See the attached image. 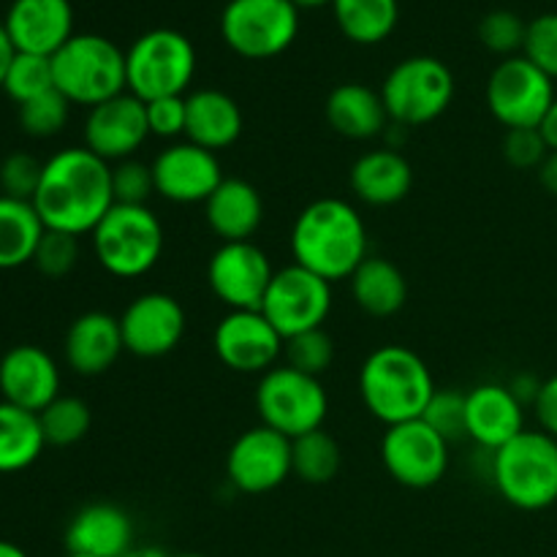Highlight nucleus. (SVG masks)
Instances as JSON below:
<instances>
[{
  "label": "nucleus",
  "mask_w": 557,
  "mask_h": 557,
  "mask_svg": "<svg viewBox=\"0 0 557 557\" xmlns=\"http://www.w3.org/2000/svg\"><path fill=\"white\" fill-rule=\"evenodd\" d=\"M38 218L52 232L82 237L92 234L114 207L112 163L92 156L87 147H65L44 161L41 185L33 196Z\"/></svg>",
  "instance_id": "f257e3e1"
},
{
  "label": "nucleus",
  "mask_w": 557,
  "mask_h": 557,
  "mask_svg": "<svg viewBox=\"0 0 557 557\" xmlns=\"http://www.w3.org/2000/svg\"><path fill=\"white\" fill-rule=\"evenodd\" d=\"M294 264L324 281L337 283L354 275L368 259V226L354 205L337 196L315 199L292 226Z\"/></svg>",
  "instance_id": "f03ea898"
},
{
  "label": "nucleus",
  "mask_w": 557,
  "mask_h": 557,
  "mask_svg": "<svg viewBox=\"0 0 557 557\" xmlns=\"http://www.w3.org/2000/svg\"><path fill=\"white\" fill-rule=\"evenodd\" d=\"M433 395L435 381L428 362L397 343L375 348L359 370V397L386 428L422 419Z\"/></svg>",
  "instance_id": "7ed1b4c3"
},
{
  "label": "nucleus",
  "mask_w": 557,
  "mask_h": 557,
  "mask_svg": "<svg viewBox=\"0 0 557 557\" xmlns=\"http://www.w3.org/2000/svg\"><path fill=\"white\" fill-rule=\"evenodd\" d=\"M54 90L76 107H98L128 90L125 52L107 36L74 33L63 49L52 54Z\"/></svg>",
  "instance_id": "20e7f679"
},
{
  "label": "nucleus",
  "mask_w": 557,
  "mask_h": 557,
  "mask_svg": "<svg viewBox=\"0 0 557 557\" xmlns=\"http://www.w3.org/2000/svg\"><path fill=\"white\" fill-rule=\"evenodd\" d=\"M493 482L515 509H549L557 504V438L544 430H522L493 451Z\"/></svg>",
  "instance_id": "39448f33"
},
{
  "label": "nucleus",
  "mask_w": 557,
  "mask_h": 557,
  "mask_svg": "<svg viewBox=\"0 0 557 557\" xmlns=\"http://www.w3.org/2000/svg\"><path fill=\"white\" fill-rule=\"evenodd\" d=\"M90 237L98 264L120 281L147 275L163 253V226L150 207L114 205Z\"/></svg>",
  "instance_id": "423d86ee"
},
{
  "label": "nucleus",
  "mask_w": 557,
  "mask_h": 557,
  "mask_svg": "<svg viewBox=\"0 0 557 557\" xmlns=\"http://www.w3.org/2000/svg\"><path fill=\"white\" fill-rule=\"evenodd\" d=\"M128 92L141 101L185 96L196 76V49L188 36L172 27L147 30L125 52Z\"/></svg>",
  "instance_id": "0eeeda50"
},
{
  "label": "nucleus",
  "mask_w": 557,
  "mask_h": 557,
  "mask_svg": "<svg viewBox=\"0 0 557 557\" xmlns=\"http://www.w3.org/2000/svg\"><path fill=\"white\" fill-rule=\"evenodd\" d=\"M381 98L392 123L400 128H419L438 120L451 107L455 74L444 60L413 54L386 74Z\"/></svg>",
  "instance_id": "6e6552de"
},
{
  "label": "nucleus",
  "mask_w": 557,
  "mask_h": 557,
  "mask_svg": "<svg viewBox=\"0 0 557 557\" xmlns=\"http://www.w3.org/2000/svg\"><path fill=\"white\" fill-rule=\"evenodd\" d=\"M256 411L261 424L294 441L324 428L330 397L319 379L299 373L288 364H275L259 379Z\"/></svg>",
  "instance_id": "1a4fd4ad"
},
{
  "label": "nucleus",
  "mask_w": 557,
  "mask_h": 557,
  "mask_svg": "<svg viewBox=\"0 0 557 557\" xmlns=\"http://www.w3.org/2000/svg\"><path fill=\"white\" fill-rule=\"evenodd\" d=\"M299 33V9L292 0H228L221 36L245 60H270L286 52Z\"/></svg>",
  "instance_id": "9d476101"
},
{
  "label": "nucleus",
  "mask_w": 557,
  "mask_h": 557,
  "mask_svg": "<svg viewBox=\"0 0 557 557\" xmlns=\"http://www.w3.org/2000/svg\"><path fill=\"white\" fill-rule=\"evenodd\" d=\"M487 109L506 131L539 128L555 101V82L525 54L500 60L487 79Z\"/></svg>",
  "instance_id": "9b49d317"
},
{
  "label": "nucleus",
  "mask_w": 557,
  "mask_h": 557,
  "mask_svg": "<svg viewBox=\"0 0 557 557\" xmlns=\"http://www.w3.org/2000/svg\"><path fill=\"white\" fill-rule=\"evenodd\" d=\"M332 310V283L313 275L299 264H288L275 270L270 288L261 302V313L267 315L283 341L302 332L321 330Z\"/></svg>",
  "instance_id": "f8f14e48"
},
{
  "label": "nucleus",
  "mask_w": 557,
  "mask_h": 557,
  "mask_svg": "<svg viewBox=\"0 0 557 557\" xmlns=\"http://www.w3.org/2000/svg\"><path fill=\"white\" fill-rule=\"evenodd\" d=\"M449 441L424 419L392 424L381 438V462L397 484L408 490L435 487L449 468Z\"/></svg>",
  "instance_id": "ddd939ff"
},
{
  "label": "nucleus",
  "mask_w": 557,
  "mask_h": 557,
  "mask_svg": "<svg viewBox=\"0 0 557 557\" xmlns=\"http://www.w3.org/2000/svg\"><path fill=\"white\" fill-rule=\"evenodd\" d=\"M292 476V438L267 424L245 430L226 455V479L245 495H264Z\"/></svg>",
  "instance_id": "4468645a"
},
{
  "label": "nucleus",
  "mask_w": 557,
  "mask_h": 557,
  "mask_svg": "<svg viewBox=\"0 0 557 557\" xmlns=\"http://www.w3.org/2000/svg\"><path fill=\"white\" fill-rule=\"evenodd\" d=\"M283 341L261 310H228L212 332L221 364L243 375H264L283 357Z\"/></svg>",
  "instance_id": "2eb2a0df"
},
{
  "label": "nucleus",
  "mask_w": 557,
  "mask_h": 557,
  "mask_svg": "<svg viewBox=\"0 0 557 557\" xmlns=\"http://www.w3.org/2000/svg\"><path fill=\"white\" fill-rule=\"evenodd\" d=\"M272 261L259 245L250 243H221L207 264L210 292L228 310H261L264 294L270 288Z\"/></svg>",
  "instance_id": "dca6fc26"
},
{
  "label": "nucleus",
  "mask_w": 557,
  "mask_h": 557,
  "mask_svg": "<svg viewBox=\"0 0 557 557\" xmlns=\"http://www.w3.org/2000/svg\"><path fill=\"white\" fill-rule=\"evenodd\" d=\"M85 147L107 163H120L134 158L136 150L150 136L147 107L134 92H120L98 107L87 109L85 117Z\"/></svg>",
  "instance_id": "f3484780"
},
{
  "label": "nucleus",
  "mask_w": 557,
  "mask_h": 557,
  "mask_svg": "<svg viewBox=\"0 0 557 557\" xmlns=\"http://www.w3.org/2000/svg\"><path fill=\"white\" fill-rule=\"evenodd\" d=\"M150 166L156 194L172 205H205L223 183V169L215 152L194 141H174L158 152Z\"/></svg>",
  "instance_id": "a211bd4d"
},
{
  "label": "nucleus",
  "mask_w": 557,
  "mask_h": 557,
  "mask_svg": "<svg viewBox=\"0 0 557 557\" xmlns=\"http://www.w3.org/2000/svg\"><path fill=\"white\" fill-rule=\"evenodd\" d=\"M125 351L139 359L172 354L185 335V310L166 292L139 294L120 315Z\"/></svg>",
  "instance_id": "6ab92c4d"
},
{
  "label": "nucleus",
  "mask_w": 557,
  "mask_h": 557,
  "mask_svg": "<svg viewBox=\"0 0 557 557\" xmlns=\"http://www.w3.org/2000/svg\"><path fill=\"white\" fill-rule=\"evenodd\" d=\"M0 397L16 408L41 413L60 397V368L44 348L22 343L0 359Z\"/></svg>",
  "instance_id": "aec40b11"
},
{
  "label": "nucleus",
  "mask_w": 557,
  "mask_h": 557,
  "mask_svg": "<svg viewBox=\"0 0 557 557\" xmlns=\"http://www.w3.org/2000/svg\"><path fill=\"white\" fill-rule=\"evenodd\" d=\"M3 25L16 52L52 58L74 38V9L71 0H14Z\"/></svg>",
  "instance_id": "412c9836"
},
{
  "label": "nucleus",
  "mask_w": 557,
  "mask_h": 557,
  "mask_svg": "<svg viewBox=\"0 0 557 557\" xmlns=\"http://www.w3.org/2000/svg\"><path fill=\"white\" fill-rule=\"evenodd\" d=\"M468 438L487 451H498L525 430V406L504 384H479L466 392Z\"/></svg>",
  "instance_id": "4be33fe9"
},
{
  "label": "nucleus",
  "mask_w": 557,
  "mask_h": 557,
  "mask_svg": "<svg viewBox=\"0 0 557 557\" xmlns=\"http://www.w3.org/2000/svg\"><path fill=\"white\" fill-rule=\"evenodd\" d=\"M125 351L120 319L103 310H87L71 321L63 341V354L76 375H101L112 368Z\"/></svg>",
  "instance_id": "5701e85b"
},
{
  "label": "nucleus",
  "mask_w": 557,
  "mask_h": 557,
  "mask_svg": "<svg viewBox=\"0 0 557 557\" xmlns=\"http://www.w3.org/2000/svg\"><path fill=\"white\" fill-rule=\"evenodd\" d=\"M205 221L221 243H250L264 223L259 188L243 177H223L215 194L205 201Z\"/></svg>",
  "instance_id": "b1692460"
},
{
  "label": "nucleus",
  "mask_w": 557,
  "mask_h": 557,
  "mask_svg": "<svg viewBox=\"0 0 557 557\" xmlns=\"http://www.w3.org/2000/svg\"><path fill=\"white\" fill-rule=\"evenodd\" d=\"M65 549L90 557H123L134 549V522L120 506L90 504L65 528Z\"/></svg>",
  "instance_id": "393cba45"
},
{
  "label": "nucleus",
  "mask_w": 557,
  "mask_h": 557,
  "mask_svg": "<svg viewBox=\"0 0 557 557\" xmlns=\"http://www.w3.org/2000/svg\"><path fill=\"white\" fill-rule=\"evenodd\" d=\"M354 196L370 207L400 205L413 188V166L395 147L370 150L354 161L348 174Z\"/></svg>",
  "instance_id": "a878e982"
},
{
  "label": "nucleus",
  "mask_w": 557,
  "mask_h": 557,
  "mask_svg": "<svg viewBox=\"0 0 557 557\" xmlns=\"http://www.w3.org/2000/svg\"><path fill=\"white\" fill-rule=\"evenodd\" d=\"M185 109H188L185 141H194L218 156L243 136V109L228 92L210 90V87L194 90L190 96H185Z\"/></svg>",
  "instance_id": "bb28decb"
},
{
  "label": "nucleus",
  "mask_w": 557,
  "mask_h": 557,
  "mask_svg": "<svg viewBox=\"0 0 557 557\" xmlns=\"http://www.w3.org/2000/svg\"><path fill=\"white\" fill-rule=\"evenodd\" d=\"M324 114L326 123L337 136H346V139L354 141L375 139V136L386 134V128L392 125L381 90H373L362 82L337 85L326 96Z\"/></svg>",
  "instance_id": "cd10ccee"
},
{
  "label": "nucleus",
  "mask_w": 557,
  "mask_h": 557,
  "mask_svg": "<svg viewBox=\"0 0 557 557\" xmlns=\"http://www.w3.org/2000/svg\"><path fill=\"white\" fill-rule=\"evenodd\" d=\"M348 281H351V297L357 308L373 319H389L406 308V275L400 272V267L392 264L384 256H368Z\"/></svg>",
  "instance_id": "c85d7f7f"
},
{
  "label": "nucleus",
  "mask_w": 557,
  "mask_h": 557,
  "mask_svg": "<svg viewBox=\"0 0 557 557\" xmlns=\"http://www.w3.org/2000/svg\"><path fill=\"white\" fill-rule=\"evenodd\" d=\"M44 232L47 226L38 218L33 201L0 194V270L33 264Z\"/></svg>",
  "instance_id": "c756f323"
},
{
  "label": "nucleus",
  "mask_w": 557,
  "mask_h": 557,
  "mask_svg": "<svg viewBox=\"0 0 557 557\" xmlns=\"http://www.w3.org/2000/svg\"><path fill=\"white\" fill-rule=\"evenodd\" d=\"M44 438L38 413L0 400V473H20L41 457Z\"/></svg>",
  "instance_id": "7c9ffc66"
},
{
  "label": "nucleus",
  "mask_w": 557,
  "mask_h": 557,
  "mask_svg": "<svg viewBox=\"0 0 557 557\" xmlns=\"http://www.w3.org/2000/svg\"><path fill=\"white\" fill-rule=\"evenodd\" d=\"M332 14L348 41L373 47L395 33L400 20L397 0H332Z\"/></svg>",
  "instance_id": "2f4dec72"
},
{
  "label": "nucleus",
  "mask_w": 557,
  "mask_h": 557,
  "mask_svg": "<svg viewBox=\"0 0 557 557\" xmlns=\"http://www.w3.org/2000/svg\"><path fill=\"white\" fill-rule=\"evenodd\" d=\"M341 468V444L324 428L292 441V473L305 484H330Z\"/></svg>",
  "instance_id": "473e14b6"
},
{
  "label": "nucleus",
  "mask_w": 557,
  "mask_h": 557,
  "mask_svg": "<svg viewBox=\"0 0 557 557\" xmlns=\"http://www.w3.org/2000/svg\"><path fill=\"white\" fill-rule=\"evenodd\" d=\"M38 422H41L47 446H74L90 433L92 413L90 406L79 397L60 395L38 413Z\"/></svg>",
  "instance_id": "72a5a7b5"
},
{
  "label": "nucleus",
  "mask_w": 557,
  "mask_h": 557,
  "mask_svg": "<svg viewBox=\"0 0 557 557\" xmlns=\"http://www.w3.org/2000/svg\"><path fill=\"white\" fill-rule=\"evenodd\" d=\"M54 90V74H52V58H41V54L16 52L9 65V74L3 79V92L22 107V103L33 101V98L44 96V92Z\"/></svg>",
  "instance_id": "f704fd0d"
},
{
  "label": "nucleus",
  "mask_w": 557,
  "mask_h": 557,
  "mask_svg": "<svg viewBox=\"0 0 557 557\" xmlns=\"http://www.w3.org/2000/svg\"><path fill=\"white\" fill-rule=\"evenodd\" d=\"M283 359H286L283 364H288V368L321 379L335 362V343L326 335L324 326L302 332V335L288 337L286 346H283Z\"/></svg>",
  "instance_id": "c9c22d12"
},
{
  "label": "nucleus",
  "mask_w": 557,
  "mask_h": 557,
  "mask_svg": "<svg viewBox=\"0 0 557 557\" xmlns=\"http://www.w3.org/2000/svg\"><path fill=\"white\" fill-rule=\"evenodd\" d=\"M71 101L60 90H49L44 96L33 98V101L20 107V128L27 136L36 139H49V136L60 134L69 123Z\"/></svg>",
  "instance_id": "e433bc0d"
},
{
  "label": "nucleus",
  "mask_w": 557,
  "mask_h": 557,
  "mask_svg": "<svg viewBox=\"0 0 557 557\" xmlns=\"http://www.w3.org/2000/svg\"><path fill=\"white\" fill-rule=\"evenodd\" d=\"M479 41L484 44V49H490L493 54L500 58H515L522 52L528 36V22H522L515 11H490L482 22H479Z\"/></svg>",
  "instance_id": "4c0bfd02"
},
{
  "label": "nucleus",
  "mask_w": 557,
  "mask_h": 557,
  "mask_svg": "<svg viewBox=\"0 0 557 557\" xmlns=\"http://www.w3.org/2000/svg\"><path fill=\"white\" fill-rule=\"evenodd\" d=\"M112 194L114 205L147 207L150 196H156V177L150 163L139 158H125L112 166Z\"/></svg>",
  "instance_id": "58836bf2"
},
{
  "label": "nucleus",
  "mask_w": 557,
  "mask_h": 557,
  "mask_svg": "<svg viewBox=\"0 0 557 557\" xmlns=\"http://www.w3.org/2000/svg\"><path fill=\"white\" fill-rule=\"evenodd\" d=\"M468 406L466 395L455 389H435L433 400L424 408L422 419L435 430L438 435H444L446 441H462L468 438Z\"/></svg>",
  "instance_id": "ea45409f"
},
{
  "label": "nucleus",
  "mask_w": 557,
  "mask_h": 557,
  "mask_svg": "<svg viewBox=\"0 0 557 557\" xmlns=\"http://www.w3.org/2000/svg\"><path fill=\"white\" fill-rule=\"evenodd\" d=\"M76 261H79V237L47 228L33 256L36 270L47 277H65L74 270Z\"/></svg>",
  "instance_id": "a19ab883"
},
{
  "label": "nucleus",
  "mask_w": 557,
  "mask_h": 557,
  "mask_svg": "<svg viewBox=\"0 0 557 557\" xmlns=\"http://www.w3.org/2000/svg\"><path fill=\"white\" fill-rule=\"evenodd\" d=\"M44 163L30 152H11L0 163V190L3 196L20 201H33L38 185H41Z\"/></svg>",
  "instance_id": "79ce46f5"
},
{
  "label": "nucleus",
  "mask_w": 557,
  "mask_h": 557,
  "mask_svg": "<svg viewBox=\"0 0 557 557\" xmlns=\"http://www.w3.org/2000/svg\"><path fill=\"white\" fill-rule=\"evenodd\" d=\"M522 54L549 79H557V14H542L528 22V36Z\"/></svg>",
  "instance_id": "37998d69"
},
{
  "label": "nucleus",
  "mask_w": 557,
  "mask_h": 557,
  "mask_svg": "<svg viewBox=\"0 0 557 557\" xmlns=\"http://www.w3.org/2000/svg\"><path fill=\"white\" fill-rule=\"evenodd\" d=\"M549 156V147L539 128H511L504 136V158L515 169H539L544 158Z\"/></svg>",
  "instance_id": "c03bdc74"
},
{
  "label": "nucleus",
  "mask_w": 557,
  "mask_h": 557,
  "mask_svg": "<svg viewBox=\"0 0 557 557\" xmlns=\"http://www.w3.org/2000/svg\"><path fill=\"white\" fill-rule=\"evenodd\" d=\"M147 107V125L152 136L161 139H177L185 136V123H188V109H185V96L156 98L145 101Z\"/></svg>",
  "instance_id": "a18cd8bd"
},
{
  "label": "nucleus",
  "mask_w": 557,
  "mask_h": 557,
  "mask_svg": "<svg viewBox=\"0 0 557 557\" xmlns=\"http://www.w3.org/2000/svg\"><path fill=\"white\" fill-rule=\"evenodd\" d=\"M533 411H536V419L544 433L557 438V375L542 381V389H539L536 403H533Z\"/></svg>",
  "instance_id": "49530a36"
},
{
  "label": "nucleus",
  "mask_w": 557,
  "mask_h": 557,
  "mask_svg": "<svg viewBox=\"0 0 557 557\" xmlns=\"http://www.w3.org/2000/svg\"><path fill=\"white\" fill-rule=\"evenodd\" d=\"M536 172H539V183H542V188L557 199V152L555 150H549V156L544 158V163L536 169Z\"/></svg>",
  "instance_id": "de8ad7c7"
},
{
  "label": "nucleus",
  "mask_w": 557,
  "mask_h": 557,
  "mask_svg": "<svg viewBox=\"0 0 557 557\" xmlns=\"http://www.w3.org/2000/svg\"><path fill=\"white\" fill-rule=\"evenodd\" d=\"M14 54H16L14 44H11L9 33H5V25L0 22V90H3V79L5 74H9V65L11 60H14Z\"/></svg>",
  "instance_id": "09e8293b"
},
{
  "label": "nucleus",
  "mask_w": 557,
  "mask_h": 557,
  "mask_svg": "<svg viewBox=\"0 0 557 557\" xmlns=\"http://www.w3.org/2000/svg\"><path fill=\"white\" fill-rule=\"evenodd\" d=\"M539 131H542V136H544V141H547L549 150L557 152V98L553 101V107H549V112L544 114Z\"/></svg>",
  "instance_id": "8fccbe9b"
},
{
  "label": "nucleus",
  "mask_w": 557,
  "mask_h": 557,
  "mask_svg": "<svg viewBox=\"0 0 557 557\" xmlns=\"http://www.w3.org/2000/svg\"><path fill=\"white\" fill-rule=\"evenodd\" d=\"M123 557H166V553H161L158 547H134V549H128Z\"/></svg>",
  "instance_id": "3c124183"
},
{
  "label": "nucleus",
  "mask_w": 557,
  "mask_h": 557,
  "mask_svg": "<svg viewBox=\"0 0 557 557\" xmlns=\"http://www.w3.org/2000/svg\"><path fill=\"white\" fill-rule=\"evenodd\" d=\"M0 557H27V553L22 547H16L14 542H3L0 539Z\"/></svg>",
  "instance_id": "603ef678"
},
{
  "label": "nucleus",
  "mask_w": 557,
  "mask_h": 557,
  "mask_svg": "<svg viewBox=\"0 0 557 557\" xmlns=\"http://www.w3.org/2000/svg\"><path fill=\"white\" fill-rule=\"evenodd\" d=\"M299 11H308V9H321V5H332V0H292Z\"/></svg>",
  "instance_id": "864d4df0"
},
{
  "label": "nucleus",
  "mask_w": 557,
  "mask_h": 557,
  "mask_svg": "<svg viewBox=\"0 0 557 557\" xmlns=\"http://www.w3.org/2000/svg\"><path fill=\"white\" fill-rule=\"evenodd\" d=\"M166 557H207V555H199V553H180V555H166Z\"/></svg>",
  "instance_id": "5fc2aeb1"
},
{
  "label": "nucleus",
  "mask_w": 557,
  "mask_h": 557,
  "mask_svg": "<svg viewBox=\"0 0 557 557\" xmlns=\"http://www.w3.org/2000/svg\"><path fill=\"white\" fill-rule=\"evenodd\" d=\"M63 557H90V555H79V553H65Z\"/></svg>",
  "instance_id": "6e6d98bb"
}]
</instances>
